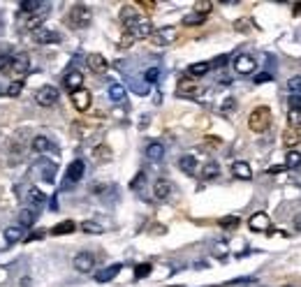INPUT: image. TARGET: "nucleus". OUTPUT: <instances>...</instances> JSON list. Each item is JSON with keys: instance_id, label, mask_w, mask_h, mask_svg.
I'll list each match as a JSON object with an SVG mask.
<instances>
[{"instance_id": "nucleus-14", "label": "nucleus", "mask_w": 301, "mask_h": 287, "mask_svg": "<svg viewBox=\"0 0 301 287\" xmlns=\"http://www.w3.org/2000/svg\"><path fill=\"white\" fill-rule=\"evenodd\" d=\"M35 42H37V44H58L60 35L56 33V30H44V28H40V30L35 33Z\"/></svg>"}, {"instance_id": "nucleus-41", "label": "nucleus", "mask_w": 301, "mask_h": 287, "mask_svg": "<svg viewBox=\"0 0 301 287\" xmlns=\"http://www.w3.org/2000/svg\"><path fill=\"white\" fill-rule=\"evenodd\" d=\"M211 2H206V0H204V2H195V12L197 14H201V16H206L208 12H211Z\"/></svg>"}, {"instance_id": "nucleus-1", "label": "nucleus", "mask_w": 301, "mask_h": 287, "mask_svg": "<svg viewBox=\"0 0 301 287\" xmlns=\"http://www.w3.org/2000/svg\"><path fill=\"white\" fill-rule=\"evenodd\" d=\"M120 21H123V26L127 28V35H130L132 40H144V37H151V35H153L151 21H148L146 16H141V14H134L132 7H123Z\"/></svg>"}, {"instance_id": "nucleus-20", "label": "nucleus", "mask_w": 301, "mask_h": 287, "mask_svg": "<svg viewBox=\"0 0 301 287\" xmlns=\"http://www.w3.org/2000/svg\"><path fill=\"white\" fill-rule=\"evenodd\" d=\"M200 93H201V88H197L193 81H188V79L179 81V95H183V97H197Z\"/></svg>"}, {"instance_id": "nucleus-26", "label": "nucleus", "mask_w": 301, "mask_h": 287, "mask_svg": "<svg viewBox=\"0 0 301 287\" xmlns=\"http://www.w3.org/2000/svg\"><path fill=\"white\" fill-rule=\"evenodd\" d=\"M297 141H299V127L290 125L288 130H285V134H283V144H285V146H295Z\"/></svg>"}, {"instance_id": "nucleus-31", "label": "nucleus", "mask_w": 301, "mask_h": 287, "mask_svg": "<svg viewBox=\"0 0 301 287\" xmlns=\"http://www.w3.org/2000/svg\"><path fill=\"white\" fill-rule=\"evenodd\" d=\"M42 23H44V16H42V14H33V16H28V19H26V28H28V30H33V33L40 30Z\"/></svg>"}, {"instance_id": "nucleus-12", "label": "nucleus", "mask_w": 301, "mask_h": 287, "mask_svg": "<svg viewBox=\"0 0 301 287\" xmlns=\"http://www.w3.org/2000/svg\"><path fill=\"white\" fill-rule=\"evenodd\" d=\"M88 67H91V72H95V74H104L109 70V63L102 54H91L88 56Z\"/></svg>"}, {"instance_id": "nucleus-13", "label": "nucleus", "mask_w": 301, "mask_h": 287, "mask_svg": "<svg viewBox=\"0 0 301 287\" xmlns=\"http://www.w3.org/2000/svg\"><path fill=\"white\" fill-rule=\"evenodd\" d=\"M28 67H30V60H28L26 54H16L12 56V65H9V70H12L14 74H26Z\"/></svg>"}, {"instance_id": "nucleus-8", "label": "nucleus", "mask_w": 301, "mask_h": 287, "mask_svg": "<svg viewBox=\"0 0 301 287\" xmlns=\"http://www.w3.org/2000/svg\"><path fill=\"white\" fill-rule=\"evenodd\" d=\"M72 104H74V109H79V111H88L91 109V102H93V95L88 93L86 88H81V91H74L72 95Z\"/></svg>"}, {"instance_id": "nucleus-24", "label": "nucleus", "mask_w": 301, "mask_h": 287, "mask_svg": "<svg viewBox=\"0 0 301 287\" xmlns=\"http://www.w3.org/2000/svg\"><path fill=\"white\" fill-rule=\"evenodd\" d=\"M218 174H220V165H218V162H206V165L201 167V179L204 181L215 179Z\"/></svg>"}, {"instance_id": "nucleus-28", "label": "nucleus", "mask_w": 301, "mask_h": 287, "mask_svg": "<svg viewBox=\"0 0 301 287\" xmlns=\"http://www.w3.org/2000/svg\"><path fill=\"white\" fill-rule=\"evenodd\" d=\"M109 97H111V102H125V88L120 84H111L109 86Z\"/></svg>"}, {"instance_id": "nucleus-30", "label": "nucleus", "mask_w": 301, "mask_h": 287, "mask_svg": "<svg viewBox=\"0 0 301 287\" xmlns=\"http://www.w3.org/2000/svg\"><path fill=\"white\" fill-rule=\"evenodd\" d=\"M81 232H86V234H102V232H104V227H102L100 222H95V220H84V222H81Z\"/></svg>"}, {"instance_id": "nucleus-25", "label": "nucleus", "mask_w": 301, "mask_h": 287, "mask_svg": "<svg viewBox=\"0 0 301 287\" xmlns=\"http://www.w3.org/2000/svg\"><path fill=\"white\" fill-rule=\"evenodd\" d=\"M28 201H30L33 206H44L47 197H44V192L37 190V188H28Z\"/></svg>"}, {"instance_id": "nucleus-18", "label": "nucleus", "mask_w": 301, "mask_h": 287, "mask_svg": "<svg viewBox=\"0 0 301 287\" xmlns=\"http://www.w3.org/2000/svg\"><path fill=\"white\" fill-rule=\"evenodd\" d=\"M211 70V63H206V60H201V63H193V65H188V77L190 79H197V77H204V74Z\"/></svg>"}, {"instance_id": "nucleus-40", "label": "nucleus", "mask_w": 301, "mask_h": 287, "mask_svg": "<svg viewBox=\"0 0 301 287\" xmlns=\"http://www.w3.org/2000/svg\"><path fill=\"white\" fill-rule=\"evenodd\" d=\"M148 274H151V264H139V267L134 269V278H137V281L146 278Z\"/></svg>"}, {"instance_id": "nucleus-45", "label": "nucleus", "mask_w": 301, "mask_h": 287, "mask_svg": "<svg viewBox=\"0 0 301 287\" xmlns=\"http://www.w3.org/2000/svg\"><path fill=\"white\" fill-rule=\"evenodd\" d=\"M234 107H236V102L229 97V100H225V104H222V111H232Z\"/></svg>"}, {"instance_id": "nucleus-44", "label": "nucleus", "mask_w": 301, "mask_h": 287, "mask_svg": "<svg viewBox=\"0 0 301 287\" xmlns=\"http://www.w3.org/2000/svg\"><path fill=\"white\" fill-rule=\"evenodd\" d=\"M9 65H12V56H9V54H2V51H0V70H7Z\"/></svg>"}, {"instance_id": "nucleus-17", "label": "nucleus", "mask_w": 301, "mask_h": 287, "mask_svg": "<svg viewBox=\"0 0 301 287\" xmlns=\"http://www.w3.org/2000/svg\"><path fill=\"white\" fill-rule=\"evenodd\" d=\"M169 192H172V183H169L167 179H158L153 183V194L155 199H167Z\"/></svg>"}, {"instance_id": "nucleus-39", "label": "nucleus", "mask_w": 301, "mask_h": 287, "mask_svg": "<svg viewBox=\"0 0 301 287\" xmlns=\"http://www.w3.org/2000/svg\"><path fill=\"white\" fill-rule=\"evenodd\" d=\"M95 160H111V151H109L107 146H100V148H95Z\"/></svg>"}, {"instance_id": "nucleus-37", "label": "nucleus", "mask_w": 301, "mask_h": 287, "mask_svg": "<svg viewBox=\"0 0 301 287\" xmlns=\"http://www.w3.org/2000/svg\"><path fill=\"white\" fill-rule=\"evenodd\" d=\"M144 79H146V84H155V81L160 79V70L158 67H148L146 72H144Z\"/></svg>"}, {"instance_id": "nucleus-11", "label": "nucleus", "mask_w": 301, "mask_h": 287, "mask_svg": "<svg viewBox=\"0 0 301 287\" xmlns=\"http://www.w3.org/2000/svg\"><path fill=\"white\" fill-rule=\"evenodd\" d=\"M63 84H65L67 91H81L84 88V74L79 72V70H70V72L65 74V79H63Z\"/></svg>"}, {"instance_id": "nucleus-4", "label": "nucleus", "mask_w": 301, "mask_h": 287, "mask_svg": "<svg viewBox=\"0 0 301 287\" xmlns=\"http://www.w3.org/2000/svg\"><path fill=\"white\" fill-rule=\"evenodd\" d=\"M58 97H60V93H58V88H54V86H42L37 93H35V102L40 104V107H54L56 102H58Z\"/></svg>"}, {"instance_id": "nucleus-32", "label": "nucleus", "mask_w": 301, "mask_h": 287, "mask_svg": "<svg viewBox=\"0 0 301 287\" xmlns=\"http://www.w3.org/2000/svg\"><path fill=\"white\" fill-rule=\"evenodd\" d=\"M204 21H206V16L193 12V14H188V16H183V26H201Z\"/></svg>"}, {"instance_id": "nucleus-49", "label": "nucleus", "mask_w": 301, "mask_h": 287, "mask_svg": "<svg viewBox=\"0 0 301 287\" xmlns=\"http://www.w3.org/2000/svg\"><path fill=\"white\" fill-rule=\"evenodd\" d=\"M295 14H297V16H301V2H299V5H295Z\"/></svg>"}, {"instance_id": "nucleus-3", "label": "nucleus", "mask_w": 301, "mask_h": 287, "mask_svg": "<svg viewBox=\"0 0 301 287\" xmlns=\"http://www.w3.org/2000/svg\"><path fill=\"white\" fill-rule=\"evenodd\" d=\"M88 23H91V9H88L86 5L77 2V5L70 9V14H67V26L74 28V30H81V28H86Z\"/></svg>"}, {"instance_id": "nucleus-21", "label": "nucleus", "mask_w": 301, "mask_h": 287, "mask_svg": "<svg viewBox=\"0 0 301 287\" xmlns=\"http://www.w3.org/2000/svg\"><path fill=\"white\" fill-rule=\"evenodd\" d=\"M146 158L148 160H162V158H165V146H162L160 141H151V144H148L146 146Z\"/></svg>"}, {"instance_id": "nucleus-48", "label": "nucleus", "mask_w": 301, "mask_h": 287, "mask_svg": "<svg viewBox=\"0 0 301 287\" xmlns=\"http://www.w3.org/2000/svg\"><path fill=\"white\" fill-rule=\"evenodd\" d=\"M295 229H299V232H301V213L295 218Z\"/></svg>"}, {"instance_id": "nucleus-23", "label": "nucleus", "mask_w": 301, "mask_h": 287, "mask_svg": "<svg viewBox=\"0 0 301 287\" xmlns=\"http://www.w3.org/2000/svg\"><path fill=\"white\" fill-rule=\"evenodd\" d=\"M179 167H181V172L195 174L197 172V160H195V155H183L179 160Z\"/></svg>"}, {"instance_id": "nucleus-27", "label": "nucleus", "mask_w": 301, "mask_h": 287, "mask_svg": "<svg viewBox=\"0 0 301 287\" xmlns=\"http://www.w3.org/2000/svg\"><path fill=\"white\" fill-rule=\"evenodd\" d=\"M19 222H21V227L30 229L35 225V213L30 211V208H23V211H19Z\"/></svg>"}, {"instance_id": "nucleus-35", "label": "nucleus", "mask_w": 301, "mask_h": 287, "mask_svg": "<svg viewBox=\"0 0 301 287\" xmlns=\"http://www.w3.org/2000/svg\"><path fill=\"white\" fill-rule=\"evenodd\" d=\"M288 88H290V95L301 97V77H292V79L288 81Z\"/></svg>"}, {"instance_id": "nucleus-43", "label": "nucleus", "mask_w": 301, "mask_h": 287, "mask_svg": "<svg viewBox=\"0 0 301 287\" xmlns=\"http://www.w3.org/2000/svg\"><path fill=\"white\" fill-rule=\"evenodd\" d=\"M144 181H146V174L141 172V174H137V176H134L132 179V183H130V188H132V190H139L141 188V183H144Z\"/></svg>"}, {"instance_id": "nucleus-6", "label": "nucleus", "mask_w": 301, "mask_h": 287, "mask_svg": "<svg viewBox=\"0 0 301 287\" xmlns=\"http://www.w3.org/2000/svg\"><path fill=\"white\" fill-rule=\"evenodd\" d=\"M84 174H86L84 160H72L70 167H67V172H65V188H72L74 183H79V181L84 179Z\"/></svg>"}, {"instance_id": "nucleus-2", "label": "nucleus", "mask_w": 301, "mask_h": 287, "mask_svg": "<svg viewBox=\"0 0 301 287\" xmlns=\"http://www.w3.org/2000/svg\"><path fill=\"white\" fill-rule=\"evenodd\" d=\"M248 127L253 130V132H267L269 127H271V109L269 107H257L250 111L248 116Z\"/></svg>"}, {"instance_id": "nucleus-38", "label": "nucleus", "mask_w": 301, "mask_h": 287, "mask_svg": "<svg viewBox=\"0 0 301 287\" xmlns=\"http://www.w3.org/2000/svg\"><path fill=\"white\" fill-rule=\"evenodd\" d=\"M21 91H23V81H14V84L7 86V95H9V97H19Z\"/></svg>"}, {"instance_id": "nucleus-7", "label": "nucleus", "mask_w": 301, "mask_h": 287, "mask_svg": "<svg viewBox=\"0 0 301 287\" xmlns=\"http://www.w3.org/2000/svg\"><path fill=\"white\" fill-rule=\"evenodd\" d=\"M255 70H257V63H255L253 56L239 54L234 58V72L236 74H243V77H248V74H255Z\"/></svg>"}, {"instance_id": "nucleus-15", "label": "nucleus", "mask_w": 301, "mask_h": 287, "mask_svg": "<svg viewBox=\"0 0 301 287\" xmlns=\"http://www.w3.org/2000/svg\"><path fill=\"white\" fill-rule=\"evenodd\" d=\"M33 151L35 153H51V151H56V148H54V141L49 139V137L37 134V137L33 139Z\"/></svg>"}, {"instance_id": "nucleus-29", "label": "nucleus", "mask_w": 301, "mask_h": 287, "mask_svg": "<svg viewBox=\"0 0 301 287\" xmlns=\"http://www.w3.org/2000/svg\"><path fill=\"white\" fill-rule=\"evenodd\" d=\"M74 229H77V225H74L72 220H65V222H58L54 229H51V234H56V236H60V234H72Z\"/></svg>"}, {"instance_id": "nucleus-22", "label": "nucleus", "mask_w": 301, "mask_h": 287, "mask_svg": "<svg viewBox=\"0 0 301 287\" xmlns=\"http://www.w3.org/2000/svg\"><path fill=\"white\" fill-rule=\"evenodd\" d=\"M2 239H5L7 246H14V243H19V241L23 239V232H21V227H5Z\"/></svg>"}, {"instance_id": "nucleus-47", "label": "nucleus", "mask_w": 301, "mask_h": 287, "mask_svg": "<svg viewBox=\"0 0 301 287\" xmlns=\"http://www.w3.org/2000/svg\"><path fill=\"white\" fill-rule=\"evenodd\" d=\"M271 77H274V74H271V72H267V74H260V77H257V79H255V81H269V79H271Z\"/></svg>"}, {"instance_id": "nucleus-33", "label": "nucleus", "mask_w": 301, "mask_h": 287, "mask_svg": "<svg viewBox=\"0 0 301 287\" xmlns=\"http://www.w3.org/2000/svg\"><path fill=\"white\" fill-rule=\"evenodd\" d=\"M301 165V153L299 151H288V158H285V167L295 169Z\"/></svg>"}, {"instance_id": "nucleus-42", "label": "nucleus", "mask_w": 301, "mask_h": 287, "mask_svg": "<svg viewBox=\"0 0 301 287\" xmlns=\"http://www.w3.org/2000/svg\"><path fill=\"white\" fill-rule=\"evenodd\" d=\"M290 111L301 114V97H297V95H290Z\"/></svg>"}, {"instance_id": "nucleus-34", "label": "nucleus", "mask_w": 301, "mask_h": 287, "mask_svg": "<svg viewBox=\"0 0 301 287\" xmlns=\"http://www.w3.org/2000/svg\"><path fill=\"white\" fill-rule=\"evenodd\" d=\"M40 9H44V2H37V0L21 2V12H40Z\"/></svg>"}, {"instance_id": "nucleus-19", "label": "nucleus", "mask_w": 301, "mask_h": 287, "mask_svg": "<svg viewBox=\"0 0 301 287\" xmlns=\"http://www.w3.org/2000/svg\"><path fill=\"white\" fill-rule=\"evenodd\" d=\"M118 274H120V264H111V267L98 271L95 281H98V283H109V281H114V276H118Z\"/></svg>"}, {"instance_id": "nucleus-9", "label": "nucleus", "mask_w": 301, "mask_h": 287, "mask_svg": "<svg viewBox=\"0 0 301 287\" xmlns=\"http://www.w3.org/2000/svg\"><path fill=\"white\" fill-rule=\"evenodd\" d=\"M74 269L79 271V274H91L95 267V257L91 253H79L77 257H74Z\"/></svg>"}, {"instance_id": "nucleus-5", "label": "nucleus", "mask_w": 301, "mask_h": 287, "mask_svg": "<svg viewBox=\"0 0 301 287\" xmlns=\"http://www.w3.org/2000/svg\"><path fill=\"white\" fill-rule=\"evenodd\" d=\"M151 42H153L155 47H169V44H174L176 42V28L174 26H165L160 30H155L151 35Z\"/></svg>"}, {"instance_id": "nucleus-16", "label": "nucleus", "mask_w": 301, "mask_h": 287, "mask_svg": "<svg viewBox=\"0 0 301 287\" xmlns=\"http://www.w3.org/2000/svg\"><path fill=\"white\" fill-rule=\"evenodd\" d=\"M232 174H234L236 179H241V181H250V179H253V169H250V165L243 162V160H236L234 165H232Z\"/></svg>"}, {"instance_id": "nucleus-36", "label": "nucleus", "mask_w": 301, "mask_h": 287, "mask_svg": "<svg viewBox=\"0 0 301 287\" xmlns=\"http://www.w3.org/2000/svg\"><path fill=\"white\" fill-rule=\"evenodd\" d=\"M239 215H227V218H222V220H218V225L225 229H232V227H239Z\"/></svg>"}, {"instance_id": "nucleus-46", "label": "nucleus", "mask_w": 301, "mask_h": 287, "mask_svg": "<svg viewBox=\"0 0 301 287\" xmlns=\"http://www.w3.org/2000/svg\"><path fill=\"white\" fill-rule=\"evenodd\" d=\"M130 44H132V37H130V35H127V37H123V40H120V47H130Z\"/></svg>"}, {"instance_id": "nucleus-10", "label": "nucleus", "mask_w": 301, "mask_h": 287, "mask_svg": "<svg viewBox=\"0 0 301 287\" xmlns=\"http://www.w3.org/2000/svg\"><path fill=\"white\" fill-rule=\"evenodd\" d=\"M248 227L253 229V232H269L271 229V220H269L267 213H253L250 215V220H248Z\"/></svg>"}]
</instances>
